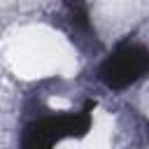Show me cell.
Segmentation results:
<instances>
[{"instance_id": "7a4b0ae2", "label": "cell", "mask_w": 149, "mask_h": 149, "mask_svg": "<svg viewBox=\"0 0 149 149\" xmlns=\"http://www.w3.org/2000/svg\"><path fill=\"white\" fill-rule=\"evenodd\" d=\"M149 68V54L147 47L135 42V40H123L119 42L112 54L100 63L98 77L109 91H123L140 81Z\"/></svg>"}, {"instance_id": "6da1fadb", "label": "cell", "mask_w": 149, "mask_h": 149, "mask_svg": "<svg viewBox=\"0 0 149 149\" xmlns=\"http://www.w3.org/2000/svg\"><path fill=\"white\" fill-rule=\"evenodd\" d=\"M93 102H86L77 112H51L35 114L21 130L19 149H54L65 137H79L91 128Z\"/></svg>"}, {"instance_id": "3957f363", "label": "cell", "mask_w": 149, "mask_h": 149, "mask_svg": "<svg viewBox=\"0 0 149 149\" xmlns=\"http://www.w3.org/2000/svg\"><path fill=\"white\" fill-rule=\"evenodd\" d=\"M63 28L81 51L98 49L95 30L91 26V19L84 5H63Z\"/></svg>"}]
</instances>
